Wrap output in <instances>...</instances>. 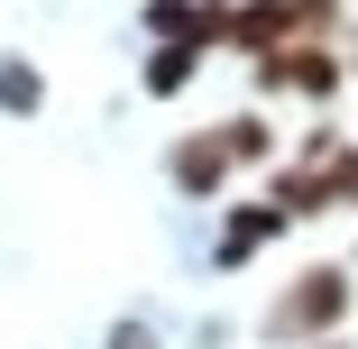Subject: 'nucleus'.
I'll use <instances>...</instances> for the list:
<instances>
[{"mask_svg": "<svg viewBox=\"0 0 358 349\" xmlns=\"http://www.w3.org/2000/svg\"><path fill=\"white\" fill-rule=\"evenodd\" d=\"M110 349H157V331H148V322H120V331H110Z\"/></svg>", "mask_w": 358, "mask_h": 349, "instance_id": "9", "label": "nucleus"}, {"mask_svg": "<svg viewBox=\"0 0 358 349\" xmlns=\"http://www.w3.org/2000/svg\"><path fill=\"white\" fill-rule=\"evenodd\" d=\"M166 175H175V193H193V202H211L230 175H239V157H230V138L221 129H193V138H175V157H166Z\"/></svg>", "mask_w": 358, "mask_h": 349, "instance_id": "4", "label": "nucleus"}, {"mask_svg": "<svg viewBox=\"0 0 358 349\" xmlns=\"http://www.w3.org/2000/svg\"><path fill=\"white\" fill-rule=\"evenodd\" d=\"M202 55H211V46H157V55H148V92H157V101L184 92V83L202 74Z\"/></svg>", "mask_w": 358, "mask_h": 349, "instance_id": "6", "label": "nucleus"}, {"mask_svg": "<svg viewBox=\"0 0 358 349\" xmlns=\"http://www.w3.org/2000/svg\"><path fill=\"white\" fill-rule=\"evenodd\" d=\"M275 230H285V212H275V202H230V230H221V266L257 257V248H266Z\"/></svg>", "mask_w": 358, "mask_h": 349, "instance_id": "5", "label": "nucleus"}, {"mask_svg": "<svg viewBox=\"0 0 358 349\" xmlns=\"http://www.w3.org/2000/svg\"><path fill=\"white\" fill-rule=\"evenodd\" d=\"M37 101H46V74H37L28 55H0V111H19V120H28Z\"/></svg>", "mask_w": 358, "mask_h": 349, "instance_id": "7", "label": "nucleus"}, {"mask_svg": "<svg viewBox=\"0 0 358 349\" xmlns=\"http://www.w3.org/2000/svg\"><path fill=\"white\" fill-rule=\"evenodd\" d=\"M221 138H230V157H239V166H266V157H275V129H266L257 111H239V120H221Z\"/></svg>", "mask_w": 358, "mask_h": 349, "instance_id": "8", "label": "nucleus"}, {"mask_svg": "<svg viewBox=\"0 0 358 349\" xmlns=\"http://www.w3.org/2000/svg\"><path fill=\"white\" fill-rule=\"evenodd\" d=\"M340 313H349V276H340V266H303L294 285L266 304V340H313V349H322Z\"/></svg>", "mask_w": 358, "mask_h": 349, "instance_id": "1", "label": "nucleus"}, {"mask_svg": "<svg viewBox=\"0 0 358 349\" xmlns=\"http://www.w3.org/2000/svg\"><path fill=\"white\" fill-rule=\"evenodd\" d=\"M266 202H275L285 221H313V212H331V202H358V148H340V157H313V166H285Z\"/></svg>", "mask_w": 358, "mask_h": 349, "instance_id": "2", "label": "nucleus"}, {"mask_svg": "<svg viewBox=\"0 0 358 349\" xmlns=\"http://www.w3.org/2000/svg\"><path fill=\"white\" fill-rule=\"evenodd\" d=\"M322 349H340V340H322Z\"/></svg>", "mask_w": 358, "mask_h": 349, "instance_id": "10", "label": "nucleus"}, {"mask_svg": "<svg viewBox=\"0 0 358 349\" xmlns=\"http://www.w3.org/2000/svg\"><path fill=\"white\" fill-rule=\"evenodd\" d=\"M257 92H303V101H331L340 92V55L313 37V46H275L257 55Z\"/></svg>", "mask_w": 358, "mask_h": 349, "instance_id": "3", "label": "nucleus"}]
</instances>
